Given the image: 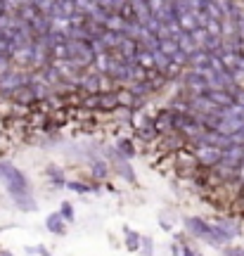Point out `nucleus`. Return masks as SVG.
<instances>
[{"instance_id": "36", "label": "nucleus", "mask_w": 244, "mask_h": 256, "mask_svg": "<svg viewBox=\"0 0 244 256\" xmlns=\"http://www.w3.org/2000/svg\"><path fill=\"white\" fill-rule=\"evenodd\" d=\"M0 55H5V57L12 59V43H10V38H7L5 33L0 36Z\"/></svg>"}, {"instance_id": "10", "label": "nucleus", "mask_w": 244, "mask_h": 256, "mask_svg": "<svg viewBox=\"0 0 244 256\" xmlns=\"http://www.w3.org/2000/svg\"><path fill=\"white\" fill-rule=\"evenodd\" d=\"M111 157H114V159H116V171H119V173H121L123 178H126V180H128V183H136V171H133V169H131V166H128V159H126V157H123V154H119V152H116V149H114V152H111Z\"/></svg>"}, {"instance_id": "22", "label": "nucleus", "mask_w": 244, "mask_h": 256, "mask_svg": "<svg viewBox=\"0 0 244 256\" xmlns=\"http://www.w3.org/2000/svg\"><path fill=\"white\" fill-rule=\"evenodd\" d=\"M159 50H162L163 55H168V57L173 59V55L180 53V45H178L176 38H162V41H159Z\"/></svg>"}, {"instance_id": "14", "label": "nucleus", "mask_w": 244, "mask_h": 256, "mask_svg": "<svg viewBox=\"0 0 244 256\" xmlns=\"http://www.w3.org/2000/svg\"><path fill=\"white\" fill-rule=\"evenodd\" d=\"M45 228L50 230L53 235H64V218H62V214L59 211H54V214H50L48 218H45Z\"/></svg>"}, {"instance_id": "16", "label": "nucleus", "mask_w": 244, "mask_h": 256, "mask_svg": "<svg viewBox=\"0 0 244 256\" xmlns=\"http://www.w3.org/2000/svg\"><path fill=\"white\" fill-rule=\"evenodd\" d=\"M136 135L142 142H152L159 133H157V128H154V121H145V123H140V126H136Z\"/></svg>"}, {"instance_id": "11", "label": "nucleus", "mask_w": 244, "mask_h": 256, "mask_svg": "<svg viewBox=\"0 0 244 256\" xmlns=\"http://www.w3.org/2000/svg\"><path fill=\"white\" fill-rule=\"evenodd\" d=\"M119 107H121V105H119L116 90H111V93H100V107H97V112H116Z\"/></svg>"}, {"instance_id": "30", "label": "nucleus", "mask_w": 244, "mask_h": 256, "mask_svg": "<svg viewBox=\"0 0 244 256\" xmlns=\"http://www.w3.org/2000/svg\"><path fill=\"white\" fill-rule=\"evenodd\" d=\"M154 62H157V69H159V71H166V69L173 64V59H171L168 55H163L162 50H157V53H154Z\"/></svg>"}, {"instance_id": "25", "label": "nucleus", "mask_w": 244, "mask_h": 256, "mask_svg": "<svg viewBox=\"0 0 244 256\" xmlns=\"http://www.w3.org/2000/svg\"><path fill=\"white\" fill-rule=\"evenodd\" d=\"M123 232H126V247H128L131 252H137L140 244H142V237H140L137 232H133L131 228H123Z\"/></svg>"}, {"instance_id": "40", "label": "nucleus", "mask_w": 244, "mask_h": 256, "mask_svg": "<svg viewBox=\"0 0 244 256\" xmlns=\"http://www.w3.org/2000/svg\"><path fill=\"white\" fill-rule=\"evenodd\" d=\"M5 71H10V57L0 55V76H2Z\"/></svg>"}, {"instance_id": "35", "label": "nucleus", "mask_w": 244, "mask_h": 256, "mask_svg": "<svg viewBox=\"0 0 244 256\" xmlns=\"http://www.w3.org/2000/svg\"><path fill=\"white\" fill-rule=\"evenodd\" d=\"M48 175L53 178V183H54V185H59V188H62V185H67V180H64V175H62V171H57L54 166H48Z\"/></svg>"}, {"instance_id": "7", "label": "nucleus", "mask_w": 244, "mask_h": 256, "mask_svg": "<svg viewBox=\"0 0 244 256\" xmlns=\"http://www.w3.org/2000/svg\"><path fill=\"white\" fill-rule=\"evenodd\" d=\"M79 88H81L85 95L102 93V88H100V71H88V74H83Z\"/></svg>"}, {"instance_id": "31", "label": "nucleus", "mask_w": 244, "mask_h": 256, "mask_svg": "<svg viewBox=\"0 0 244 256\" xmlns=\"http://www.w3.org/2000/svg\"><path fill=\"white\" fill-rule=\"evenodd\" d=\"M192 38H194V43H197V48H199V50H204L206 38H209V31H206L204 27H197L194 31H192Z\"/></svg>"}, {"instance_id": "17", "label": "nucleus", "mask_w": 244, "mask_h": 256, "mask_svg": "<svg viewBox=\"0 0 244 256\" xmlns=\"http://www.w3.org/2000/svg\"><path fill=\"white\" fill-rule=\"evenodd\" d=\"M176 41H178V45H180V50H183V53H188V55H192L194 50H199L190 31H180V33L176 36Z\"/></svg>"}, {"instance_id": "44", "label": "nucleus", "mask_w": 244, "mask_h": 256, "mask_svg": "<svg viewBox=\"0 0 244 256\" xmlns=\"http://www.w3.org/2000/svg\"><path fill=\"white\" fill-rule=\"evenodd\" d=\"M242 206H244V195H242Z\"/></svg>"}, {"instance_id": "13", "label": "nucleus", "mask_w": 244, "mask_h": 256, "mask_svg": "<svg viewBox=\"0 0 244 256\" xmlns=\"http://www.w3.org/2000/svg\"><path fill=\"white\" fill-rule=\"evenodd\" d=\"M190 67L192 69H211V53L206 50H194L190 55Z\"/></svg>"}, {"instance_id": "18", "label": "nucleus", "mask_w": 244, "mask_h": 256, "mask_svg": "<svg viewBox=\"0 0 244 256\" xmlns=\"http://www.w3.org/2000/svg\"><path fill=\"white\" fill-rule=\"evenodd\" d=\"M121 38H123V33H116V31H109V28H105V33L100 36V41H102V45L107 48L109 53L119 48V43H121Z\"/></svg>"}, {"instance_id": "12", "label": "nucleus", "mask_w": 244, "mask_h": 256, "mask_svg": "<svg viewBox=\"0 0 244 256\" xmlns=\"http://www.w3.org/2000/svg\"><path fill=\"white\" fill-rule=\"evenodd\" d=\"M41 71H43V74H41V79H43L45 83H48L50 88H54L57 83H59L62 79H64V76H62V69H59V64H50V67L41 69Z\"/></svg>"}, {"instance_id": "3", "label": "nucleus", "mask_w": 244, "mask_h": 256, "mask_svg": "<svg viewBox=\"0 0 244 256\" xmlns=\"http://www.w3.org/2000/svg\"><path fill=\"white\" fill-rule=\"evenodd\" d=\"M33 81V76H28L27 71H5L2 76H0V95L2 97H12V93L17 88H22V85H28V83Z\"/></svg>"}, {"instance_id": "26", "label": "nucleus", "mask_w": 244, "mask_h": 256, "mask_svg": "<svg viewBox=\"0 0 244 256\" xmlns=\"http://www.w3.org/2000/svg\"><path fill=\"white\" fill-rule=\"evenodd\" d=\"M67 188L71 192H79V195H88V192H97L100 185H85V183H79V180H71V183H67Z\"/></svg>"}, {"instance_id": "5", "label": "nucleus", "mask_w": 244, "mask_h": 256, "mask_svg": "<svg viewBox=\"0 0 244 256\" xmlns=\"http://www.w3.org/2000/svg\"><path fill=\"white\" fill-rule=\"evenodd\" d=\"M152 121H154V128H157L159 135H168L176 131V126H173V109H162Z\"/></svg>"}, {"instance_id": "21", "label": "nucleus", "mask_w": 244, "mask_h": 256, "mask_svg": "<svg viewBox=\"0 0 244 256\" xmlns=\"http://www.w3.org/2000/svg\"><path fill=\"white\" fill-rule=\"evenodd\" d=\"M216 226H218L220 230H223V232H225V235H228L230 240H235V237H237V235L242 232V228H240V226H237L235 221H228V218H220Z\"/></svg>"}, {"instance_id": "39", "label": "nucleus", "mask_w": 244, "mask_h": 256, "mask_svg": "<svg viewBox=\"0 0 244 256\" xmlns=\"http://www.w3.org/2000/svg\"><path fill=\"white\" fill-rule=\"evenodd\" d=\"M230 93H232V97H235V105L244 107V88H242V85H235Z\"/></svg>"}, {"instance_id": "41", "label": "nucleus", "mask_w": 244, "mask_h": 256, "mask_svg": "<svg viewBox=\"0 0 244 256\" xmlns=\"http://www.w3.org/2000/svg\"><path fill=\"white\" fill-rule=\"evenodd\" d=\"M183 256H202V254H197L192 247H188V244H185V247H183Z\"/></svg>"}, {"instance_id": "43", "label": "nucleus", "mask_w": 244, "mask_h": 256, "mask_svg": "<svg viewBox=\"0 0 244 256\" xmlns=\"http://www.w3.org/2000/svg\"><path fill=\"white\" fill-rule=\"evenodd\" d=\"M2 256H12V254H10V252H2Z\"/></svg>"}, {"instance_id": "20", "label": "nucleus", "mask_w": 244, "mask_h": 256, "mask_svg": "<svg viewBox=\"0 0 244 256\" xmlns=\"http://www.w3.org/2000/svg\"><path fill=\"white\" fill-rule=\"evenodd\" d=\"M12 97L17 100V102H22V105H33V102H36L31 85H22V88H17V90L12 93Z\"/></svg>"}, {"instance_id": "24", "label": "nucleus", "mask_w": 244, "mask_h": 256, "mask_svg": "<svg viewBox=\"0 0 244 256\" xmlns=\"http://www.w3.org/2000/svg\"><path fill=\"white\" fill-rule=\"evenodd\" d=\"M116 152L123 154L126 159H133V157H136V145H133V140H126V138L119 140V142H116Z\"/></svg>"}, {"instance_id": "37", "label": "nucleus", "mask_w": 244, "mask_h": 256, "mask_svg": "<svg viewBox=\"0 0 244 256\" xmlns=\"http://www.w3.org/2000/svg\"><path fill=\"white\" fill-rule=\"evenodd\" d=\"M81 105H83L85 109H97V107H100V93H95V95H85Z\"/></svg>"}, {"instance_id": "29", "label": "nucleus", "mask_w": 244, "mask_h": 256, "mask_svg": "<svg viewBox=\"0 0 244 256\" xmlns=\"http://www.w3.org/2000/svg\"><path fill=\"white\" fill-rule=\"evenodd\" d=\"M59 7H62V17H64V19H71L74 14L79 12L76 0H62V2H59Z\"/></svg>"}, {"instance_id": "1", "label": "nucleus", "mask_w": 244, "mask_h": 256, "mask_svg": "<svg viewBox=\"0 0 244 256\" xmlns=\"http://www.w3.org/2000/svg\"><path fill=\"white\" fill-rule=\"evenodd\" d=\"M185 228H188L190 235L199 237V240H206L209 244H216V247L230 242V237L218 228L216 223H206V221L199 218V216H190V218H185Z\"/></svg>"}, {"instance_id": "28", "label": "nucleus", "mask_w": 244, "mask_h": 256, "mask_svg": "<svg viewBox=\"0 0 244 256\" xmlns=\"http://www.w3.org/2000/svg\"><path fill=\"white\" fill-rule=\"evenodd\" d=\"M178 24H180V28H183V31H190V33H192V31L197 28V19H194V12L178 17Z\"/></svg>"}, {"instance_id": "15", "label": "nucleus", "mask_w": 244, "mask_h": 256, "mask_svg": "<svg viewBox=\"0 0 244 256\" xmlns=\"http://www.w3.org/2000/svg\"><path fill=\"white\" fill-rule=\"evenodd\" d=\"M131 90H133V95H137V97H147V95H152L154 90H159V88H157V83L154 81L145 79V81L131 83Z\"/></svg>"}, {"instance_id": "27", "label": "nucleus", "mask_w": 244, "mask_h": 256, "mask_svg": "<svg viewBox=\"0 0 244 256\" xmlns=\"http://www.w3.org/2000/svg\"><path fill=\"white\" fill-rule=\"evenodd\" d=\"M204 12L209 14L211 19H218V22H223V19H225V12L220 10V5H218L216 0H209V2H206V10H204Z\"/></svg>"}, {"instance_id": "42", "label": "nucleus", "mask_w": 244, "mask_h": 256, "mask_svg": "<svg viewBox=\"0 0 244 256\" xmlns=\"http://www.w3.org/2000/svg\"><path fill=\"white\" fill-rule=\"evenodd\" d=\"M36 252H38V254H41V256H50V252H48V249H43V247H38Z\"/></svg>"}, {"instance_id": "8", "label": "nucleus", "mask_w": 244, "mask_h": 256, "mask_svg": "<svg viewBox=\"0 0 244 256\" xmlns=\"http://www.w3.org/2000/svg\"><path fill=\"white\" fill-rule=\"evenodd\" d=\"M204 95H206L216 107H232V105H235V97H232L230 90H206Z\"/></svg>"}, {"instance_id": "33", "label": "nucleus", "mask_w": 244, "mask_h": 256, "mask_svg": "<svg viewBox=\"0 0 244 256\" xmlns=\"http://www.w3.org/2000/svg\"><path fill=\"white\" fill-rule=\"evenodd\" d=\"M109 173V169H107V164L102 162V159H97V162H93V175H95L97 180H105Z\"/></svg>"}, {"instance_id": "9", "label": "nucleus", "mask_w": 244, "mask_h": 256, "mask_svg": "<svg viewBox=\"0 0 244 256\" xmlns=\"http://www.w3.org/2000/svg\"><path fill=\"white\" fill-rule=\"evenodd\" d=\"M28 27H31V31H33V36L38 38V36H43V33L53 31V19H50L48 14H38V17H36ZM33 43H36V41H33Z\"/></svg>"}, {"instance_id": "2", "label": "nucleus", "mask_w": 244, "mask_h": 256, "mask_svg": "<svg viewBox=\"0 0 244 256\" xmlns=\"http://www.w3.org/2000/svg\"><path fill=\"white\" fill-rule=\"evenodd\" d=\"M0 180L5 183V188H7V192H10L12 197L24 195V192H31L27 175L22 173L19 169H14L12 164H7V162L0 164Z\"/></svg>"}, {"instance_id": "32", "label": "nucleus", "mask_w": 244, "mask_h": 256, "mask_svg": "<svg viewBox=\"0 0 244 256\" xmlns=\"http://www.w3.org/2000/svg\"><path fill=\"white\" fill-rule=\"evenodd\" d=\"M206 31H209V36H220L223 38V22H218V19H211L209 17V22H206Z\"/></svg>"}, {"instance_id": "23", "label": "nucleus", "mask_w": 244, "mask_h": 256, "mask_svg": "<svg viewBox=\"0 0 244 256\" xmlns=\"http://www.w3.org/2000/svg\"><path fill=\"white\" fill-rule=\"evenodd\" d=\"M136 62L140 64L142 69H157V62H154V53H149V50H140L136 57Z\"/></svg>"}, {"instance_id": "38", "label": "nucleus", "mask_w": 244, "mask_h": 256, "mask_svg": "<svg viewBox=\"0 0 244 256\" xmlns=\"http://www.w3.org/2000/svg\"><path fill=\"white\" fill-rule=\"evenodd\" d=\"M59 214H62V218H64L67 223L74 221V209H71V204H69V202H62V206H59Z\"/></svg>"}, {"instance_id": "19", "label": "nucleus", "mask_w": 244, "mask_h": 256, "mask_svg": "<svg viewBox=\"0 0 244 256\" xmlns=\"http://www.w3.org/2000/svg\"><path fill=\"white\" fill-rule=\"evenodd\" d=\"M14 202H17V206L22 209V211H36L38 206H36V199H33V195L31 192H24V195H17V197H12Z\"/></svg>"}, {"instance_id": "34", "label": "nucleus", "mask_w": 244, "mask_h": 256, "mask_svg": "<svg viewBox=\"0 0 244 256\" xmlns=\"http://www.w3.org/2000/svg\"><path fill=\"white\" fill-rule=\"evenodd\" d=\"M33 5L38 7V12H41V14H48V17H50L53 7L57 5V0H33Z\"/></svg>"}, {"instance_id": "4", "label": "nucleus", "mask_w": 244, "mask_h": 256, "mask_svg": "<svg viewBox=\"0 0 244 256\" xmlns=\"http://www.w3.org/2000/svg\"><path fill=\"white\" fill-rule=\"evenodd\" d=\"M194 159L204 169H214L223 159V149L211 147V145H194Z\"/></svg>"}, {"instance_id": "6", "label": "nucleus", "mask_w": 244, "mask_h": 256, "mask_svg": "<svg viewBox=\"0 0 244 256\" xmlns=\"http://www.w3.org/2000/svg\"><path fill=\"white\" fill-rule=\"evenodd\" d=\"M140 50H142L140 43H137L136 38H131V36H123L121 43H119V48H116V53L121 55L126 62H136V57H137Z\"/></svg>"}]
</instances>
